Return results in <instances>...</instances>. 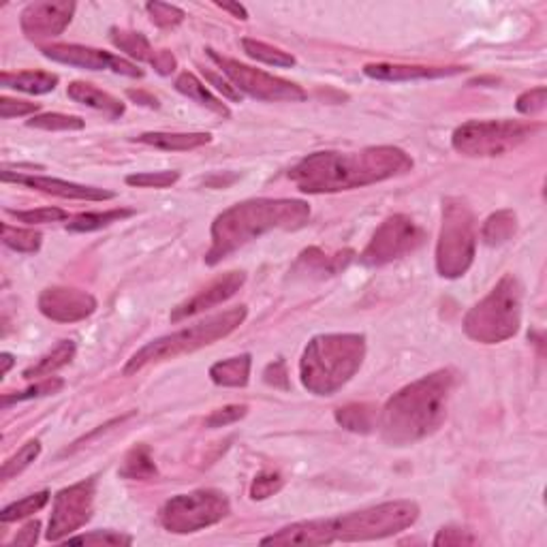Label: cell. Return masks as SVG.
Masks as SVG:
<instances>
[{
  "label": "cell",
  "instance_id": "6da1fadb",
  "mask_svg": "<svg viewBox=\"0 0 547 547\" xmlns=\"http://www.w3.org/2000/svg\"><path fill=\"white\" fill-rule=\"evenodd\" d=\"M413 159L393 145H374L357 152H314L291 169L289 178L302 193L323 194L351 191L404 175Z\"/></svg>",
  "mask_w": 547,
  "mask_h": 547
},
{
  "label": "cell",
  "instance_id": "7a4b0ae2",
  "mask_svg": "<svg viewBox=\"0 0 547 547\" xmlns=\"http://www.w3.org/2000/svg\"><path fill=\"white\" fill-rule=\"evenodd\" d=\"M455 385L452 370H436L393 393L379 417L381 436L392 447H406L428 439L447 417Z\"/></svg>",
  "mask_w": 547,
  "mask_h": 547
},
{
  "label": "cell",
  "instance_id": "3957f363",
  "mask_svg": "<svg viewBox=\"0 0 547 547\" xmlns=\"http://www.w3.org/2000/svg\"><path fill=\"white\" fill-rule=\"evenodd\" d=\"M310 218V205L302 199H251L231 205L212 223V246L205 264L216 265L248 242L274 229H302Z\"/></svg>",
  "mask_w": 547,
  "mask_h": 547
},
{
  "label": "cell",
  "instance_id": "277c9868",
  "mask_svg": "<svg viewBox=\"0 0 547 547\" xmlns=\"http://www.w3.org/2000/svg\"><path fill=\"white\" fill-rule=\"evenodd\" d=\"M366 338L362 333H323L313 338L300 360L302 385L314 396H333L362 368Z\"/></svg>",
  "mask_w": 547,
  "mask_h": 547
},
{
  "label": "cell",
  "instance_id": "5b68a950",
  "mask_svg": "<svg viewBox=\"0 0 547 547\" xmlns=\"http://www.w3.org/2000/svg\"><path fill=\"white\" fill-rule=\"evenodd\" d=\"M248 310L246 306H238L224 310L221 314L208 317L205 321H199L184 330L169 333V336L156 338L137 351L135 355L126 362L124 374L131 376L139 373V370L152 366V363H161L167 360H175L180 355L194 353V351L204 349V346L214 344L216 340L227 338L231 332H235L246 321Z\"/></svg>",
  "mask_w": 547,
  "mask_h": 547
},
{
  "label": "cell",
  "instance_id": "8992f818",
  "mask_svg": "<svg viewBox=\"0 0 547 547\" xmlns=\"http://www.w3.org/2000/svg\"><path fill=\"white\" fill-rule=\"evenodd\" d=\"M522 323V284L513 274L502 276L494 289L464 317L466 336L482 344L513 338Z\"/></svg>",
  "mask_w": 547,
  "mask_h": 547
},
{
  "label": "cell",
  "instance_id": "52a82bcc",
  "mask_svg": "<svg viewBox=\"0 0 547 547\" xmlns=\"http://www.w3.org/2000/svg\"><path fill=\"white\" fill-rule=\"evenodd\" d=\"M477 224L466 202L449 197L443 202V224L436 244V270L443 278H460L475 261Z\"/></svg>",
  "mask_w": 547,
  "mask_h": 547
},
{
  "label": "cell",
  "instance_id": "ba28073f",
  "mask_svg": "<svg viewBox=\"0 0 547 547\" xmlns=\"http://www.w3.org/2000/svg\"><path fill=\"white\" fill-rule=\"evenodd\" d=\"M419 518V504L413 501H392L374 507L338 515L332 520L336 541H376L406 531Z\"/></svg>",
  "mask_w": 547,
  "mask_h": 547
},
{
  "label": "cell",
  "instance_id": "9c48e42d",
  "mask_svg": "<svg viewBox=\"0 0 547 547\" xmlns=\"http://www.w3.org/2000/svg\"><path fill=\"white\" fill-rule=\"evenodd\" d=\"M539 129V124L515 120H468L453 131L452 145L471 159H488L515 150Z\"/></svg>",
  "mask_w": 547,
  "mask_h": 547
},
{
  "label": "cell",
  "instance_id": "30bf717a",
  "mask_svg": "<svg viewBox=\"0 0 547 547\" xmlns=\"http://www.w3.org/2000/svg\"><path fill=\"white\" fill-rule=\"evenodd\" d=\"M231 513L229 498L216 490H194L178 494L161 507L159 520L165 531L188 534L223 522Z\"/></svg>",
  "mask_w": 547,
  "mask_h": 547
},
{
  "label": "cell",
  "instance_id": "8fae6325",
  "mask_svg": "<svg viewBox=\"0 0 547 547\" xmlns=\"http://www.w3.org/2000/svg\"><path fill=\"white\" fill-rule=\"evenodd\" d=\"M425 242V231L413 221L411 216L393 214L381 223L374 231L373 240L360 254L363 265H387L392 261L403 259L406 254L415 253Z\"/></svg>",
  "mask_w": 547,
  "mask_h": 547
},
{
  "label": "cell",
  "instance_id": "7c38bea8",
  "mask_svg": "<svg viewBox=\"0 0 547 547\" xmlns=\"http://www.w3.org/2000/svg\"><path fill=\"white\" fill-rule=\"evenodd\" d=\"M205 52H208L210 60H214V63L221 66V71L229 77V82L234 84L240 93L253 96V99L267 101V103L306 101V93H303L297 84L281 80V77H274L265 71L253 69V66L242 65L234 58L221 56V54H216L214 50H205Z\"/></svg>",
  "mask_w": 547,
  "mask_h": 547
},
{
  "label": "cell",
  "instance_id": "4fadbf2b",
  "mask_svg": "<svg viewBox=\"0 0 547 547\" xmlns=\"http://www.w3.org/2000/svg\"><path fill=\"white\" fill-rule=\"evenodd\" d=\"M94 494H96V479H86L69 488L60 490L54 496V509L50 518V528L45 537L50 541L69 539L73 532L86 526V522L93 518L94 509Z\"/></svg>",
  "mask_w": 547,
  "mask_h": 547
},
{
  "label": "cell",
  "instance_id": "5bb4252c",
  "mask_svg": "<svg viewBox=\"0 0 547 547\" xmlns=\"http://www.w3.org/2000/svg\"><path fill=\"white\" fill-rule=\"evenodd\" d=\"M44 56L54 60V63L69 65V66H80V69L88 71H114L120 75L129 77H142L144 71L137 69V65L123 60L112 54L94 50V47L86 45H75V44H58V45H47L44 47Z\"/></svg>",
  "mask_w": 547,
  "mask_h": 547
},
{
  "label": "cell",
  "instance_id": "9a60e30c",
  "mask_svg": "<svg viewBox=\"0 0 547 547\" xmlns=\"http://www.w3.org/2000/svg\"><path fill=\"white\" fill-rule=\"evenodd\" d=\"M41 314L58 323L84 321L96 310V300L86 291L69 287H47L39 295Z\"/></svg>",
  "mask_w": 547,
  "mask_h": 547
},
{
  "label": "cell",
  "instance_id": "2e32d148",
  "mask_svg": "<svg viewBox=\"0 0 547 547\" xmlns=\"http://www.w3.org/2000/svg\"><path fill=\"white\" fill-rule=\"evenodd\" d=\"M75 14V3H33L22 11L20 26L33 41L58 36L69 26Z\"/></svg>",
  "mask_w": 547,
  "mask_h": 547
},
{
  "label": "cell",
  "instance_id": "e0dca14e",
  "mask_svg": "<svg viewBox=\"0 0 547 547\" xmlns=\"http://www.w3.org/2000/svg\"><path fill=\"white\" fill-rule=\"evenodd\" d=\"M3 182H15V184L35 188V191L56 194L63 199H82V202H107L114 199L115 193L105 191V188L96 186H84L75 184V182H66L60 178H50V175H22V174H11L9 169H5L0 174Z\"/></svg>",
  "mask_w": 547,
  "mask_h": 547
},
{
  "label": "cell",
  "instance_id": "ac0fdd59",
  "mask_svg": "<svg viewBox=\"0 0 547 547\" xmlns=\"http://www.w3.org/2000/svg\"><path fill=\"white\" fill-rule=\"evenodd\" d=\"M246 283V274L244 272H229L224 276L216 278L214 283H210L208 287L199 291L197 295H193L191 300L182 302L180 306H175L172 310V321L178 323L182 319L194 317V314L205 313V310L218 306V303L227 302L234 297L238 291L242 289V284Z\"/></svg>",
  "mask_w": 547,
  "mask_h": 547
},
{
  "label": "cell",
  "instance_id": "d6986e66",
  "mask_svg": "<svg viewBox=\"0 0 547 547\" xmlns=\"http://www.w3.org/2000/svg\"><path fill=\"white\" fill-rule=\"evenodd\" d=\"M336 541L332 531V520H310L295 522L284 526L270 537L261 539L264 545H330Z\"/></svg>",
  "mask_w": 547,
  "mask_h": 547
},
{
  "label": "cell",
  "instance_id": "ffe728a7",
  "mask_svg": "<svg viewBox=\"0 0 547 547\" xmlns=\"http://www.w3.org/2000/svg\"><path fill=\"white\" fill-rule=\"evenodd\" d=\"M464 66H419V65H366L363 73L381 82H411V80H439V77L460 75Z\"/></svg>",
  "mask_w": 547,
  "mask_h": 547
},
{
  "label": "cell",
  "instance_id": "44dd1931",
  "mask_svg": "<svg viewBox=\"0 0 547 547\" xmlns=\"http://www.w3.org/2000/svg\"><path fill=\"white\" fill-rule=\"evenodd\" d=\"M351 259H353V253L351 251L327 254L325 251H321V248H306V251L300 254V259H297L291 274H300L303 278L336 276V274H340L349 265Z\"/></svg>",
  "mask_w": 547,
  "mask_h": 547
},
{
  "label": "cell",
  "instance_id": "7402d4cb",
  "mask_svg": "<svg viewBox=\"0 0 547 547\" xmlns=\"http://www.w3.org/2000/svg\"><path fill=\"white\" fill-rule=\"evenodd\" d=\"M66 94L69 99L75 103H82V105L99 109V112L107 114L109 118H120L124 114V105L120 103L115 96L103 93V90L94 88L93 84L86 82H71L69 88H66Z\"/></svg>",
  "mask_w": 547,
  "mask_h": 547
},
{
  "label": "cell",
  "instance_id": "603a6c76",
  "mask_svg": "<svg viewBox=\"0 0 547 547\" xmlns=\"http://www.w3.org/2000/svg\"><path fill=\"white\" fill-rule=\"evenodd\" d=\"M135 142L167 152H186L212 142L210 133H142Z\"/></svg>",
  "mask_w": 547,
  "mask_h": 547
},
{
  "label": "cell",
  "instance_id": "cb8c5ba5",
  "mask_svg": "<svg viewBox=\"0 0 547 547\" xmlns=\"http://www.w3.org/2000/svg\"><path fill=\"white\" fill-rule=\"evenodd\" d=\"M0 84H3V88L20 90V93L26 94H47L58 86V75L45 71H5L3 75H0Z\"/></svg>",
  "mask_w": 547,
  "mask_h": 547
},
{
  "label": "cell",
  "instance_id": "d4e9b609",
  "mask_svg": "<svg viewBox=\"0 0 547 547\" xmlns=\"http://www.w3.org/2000/svg\"><path fill=\"white\" fill-rule=\"evenodd\" d=\"M374 404L368 403H353L340 406L336 411V422L343 425L344 430L357 434H370L379 423V413H376Z\"/></svg>",
  "mask_w": 547,
  "mask_h": 547
},
{
  "label": "cell",
  "instance_id": "484cf974",
  "mask_svg": "<svg viewBox=\"0 0 547 547\" xmlns=\"http://www.w3.org/2000/svg\"><path fill=\"white\" fill-rule=\"evenodd\" d=\"M253 360L251 355H238L231 360L218 362L210 368V376L216 385L221 387H246L248 376H251Z\"/></svg>",
  "mask_w": 547,
  "mask_h": 547
},
{
  "label": "cell",
  "instance_id": "4316f807",
  "mask_svg": "<svg viewBox=\"0 0 547 547\" xmlns=\"http://www.w3.org/2000/svg\"><path fill=\"white\" fill-rule=\"evenodd\" d=\"M73 357H75V343L73 340H63L58 343L50 353H45L39 362L33 363V366L24 370V379L33 381V379H41V376H50L56 370L65 368L66 363H71Z\"/></svg>",
  "mask_w": 547,
  "mask_h": 547
},
{
  "label": "cell",
  "instance_id": "83f0119b",
  "mask_svg": "<svg viewBox=\"0 0 547 547\" xmlns=\"http://www.w3.org/2000/svg\"><path fill=\"white\" fill-rule=\"evenodd\" d=\"M175 90L188 96V99H193L194 103H199V105L208 107L210 112L223 115V118H227L229 115V107L224 105L223 101H218L216 96L193 75V73H182V75H178V80H175Z\"/></svg>",
  "mask_w": 547,
  "mask_h": 547
},
{
  "label": "cell",
  "instance_id": "f1b7e54d",
  "mask_svg": "<svg viewBox=\"0 0 547 547\" xmlns=\"http://www.w3.org/2000/svg\"><path fill=\"white\" fill-rule=\"evenodd\" d=\"M120 477L135 479V482H148V479L156 477V466L148 445H135L126 453L123 468H120Z\"/></svg>",
  "mask_w": 547,
  "mask_h": 547
},
{
  "label": "cell",
  "instance_id": "f546056e",
  "mask_svg": "<svg viewBox=\"0 0 547 547\" xmlns=\"http://www.w3.org/2000/svg\"><path fill=\"white\" fill-rule=\"evenodd\" d=\"M515 231H518V216L512 210H501L485 221L482 238L488 246H498L512 240Z\"/></svg>",
  "mask_w": 547,
  "mask_h": 547
},
{
  "label": "cell",
  "instance_id": "4dcf8cb0",
  "mask_svg": "<svg viewBox=\"0 0 547 547\" xmlns=\"http://www.w3.org/2000/svg\"><path fill=\"white\" fill-rule=\"evenodd\" d=\"M133 214H135V210L126 208H115L107 212H86V214L75 216L71 223H66V229L73 231V234H90V231L109 227L112 223H118Z\"/></svg>",
  "mask_w": 547,
  "mask_h": 547
},
{
  "label": "cell",
  "instance_id": "1f68e13d",
  "mask_svg": "<svg viewBox=\"0 0 547 547\" xmlns=\"http://www.w3.org/2000/svg\"><path fill=\"white\" fill-rule=\"evenodd\" d=\"M109 36H112V44L118 47L120 52L129 54L131 58L142 60V63H150L154 60V50H152L150 41L145 39L142 33H129V30H120V28H112L109 30Z\"/></svg>",
  "mask_w": 547,
  "mask_h": 547
},
{
  "label": "cell",
  "instance_id": "d6a6232c",
  "mask_svg": "<svg viewBox=\"0 0 547 547\" xmlns=\"http://www.w3.org/2000/svg\"><path fill=\"white\" fill-rule=\"evenodd\" d=\"M242 50L246 52V56H251L253 60H259V63L272 65V66H293L295 58L291 54L278 50V47L267 45L264 41L257 39H242Z\"/></svg>",
  "mask_w": 547,
  "mask_h": 547
},
{
  "label": "cell",
  "instance_id": "836d02e7",
  "mask_svg": "<svg viewBox=\"0 0 547 547\" xmlns=\"http://www.w3.org/2000/svg\"><path fill=\"white\" fill-rule=\"evenodd\" d=\"M47 502H50V492L47 490L36 492V494H30L26 498H22V501L5 507L3 512H0V522H3V524H11V522L28 518V515L41 512Z\"/></svg>",
  "mask_w": 547,
  "mask_h": 547
},
{
  "label": "cell",
  "instance_id": "e575fe53",
  "mask_svg": "<svg viewBox=\"0 0 547 547\" xmlns=\"http://www.w3.org/2000/svg\"><path fill=\"white\" fill-rule=\"evenodd\" d=\"M3 242L11 251L17 253H36L41 248V234L35 229H20L3 224Z\"/></svg>",
  "mask_w": 547,
  "mask_h": 547
},
{
  "label": "cell",
  "instance_id": "d590c367",
  "mask_svg": "<svg viewBox=\"0 0 547 547\" xmlns=\"http://www.w3.org/2000/svg\"><path fill=\"white\" fill-rule=\"evenodd\" d=\"M30 129H41V131H82L84 120L77 115H66V114H39L26 123Z\"/></svg>",
  "mask_w": 547,
  "mask_h": 547
},
{
  "label": "cell",
  "instance_id": "8d00e7d4",
  "mask_svg": "<svg viewBox=\"0 0 547 547\" xmlns=\"http://www.w3.org/2000/svg\"><path fill=\"white\" fill-rule=\"evenodd\" d=\"M41 453V443L39 441H30L24 445L20 452L15 455H11V458L3 464V472H0V477H3V482H9L11 477L20 475L24 468H28L33 462L39 458Z\"/></svg>",
  "mask_w": 547,
  "mask_h": 547
},
{
  "label": "cell",
  "instance_id": "74e56055",
  "mask_svg": "<svg viewBox=\"0 0 547 547\" xmlns=\"http://www.w3.org/2000/svg\"><path fill=\"white\" fill-rule=\"evenodd\" d=\"M65 387L63 379H45L36 385L24 389L20 393H5L3 396V409H9L11 404L15 403H24V400H33V398H41V396H50V393H58L60 389Z\"/></svg>",
  "mask_w": 547,
  "mask_h": 547
},
{
  "label": "cell",
  "instance_id": "f35d334b",
  "mask_svg": "<svg viewBox=\"0 0 547 547\" xmlns=\"http://www.w3.org/2000/svg\"><path fill=\"white\" fill-rule=\"evenodd\" d=\"M145 11H148L152 24L159 28H174L184 22L186 17L184 11L167 3H148L145 5Z\"/></svg>",
  "mask_w": 547,
  "mask_h": 547
},
{
  "label": "cell",
  "instance_id": "ab89813d",
  "mask_svg": "<svg viewBox=\"0 0 547 547\" xmlns=\"http://www.w3.org/2000/svg\"><path fill=\"white\" fill-rule=\"evenodd\" d=\"M180 180V172H144L126 175V184L137 188H169Z\"/></svg>",
  "mask_w": 547,
  "mask_h": 547
},
{
  "label": "cell",
  "instance_id": "60d3db41",
  "mask_svg": "<svg viewBox=\"0 0 547 547\" xmlns=\"http://www.w3.org/2000/svg\"><path fill=\"white\" fill-rule=\"evenodd\" d=\"M7 214L17 218L20 223L26 224H45V223H58L65 221L66 212L60 208H39V210H7Z\"/></svg>",
  "mask_w": 547,
  "mask_h": 547
},
{
  "label": "cell",
  "instance_id": "b9f144b4",
  "mask_svg": "<svg viewBox=\"0 0 547 547\" xmlns=\"http://www.w3.org/2000/svg\"><path fill=\"white\" fill-rule=\"evenodd\" d=\"M284 485V479L278 475V472L265 471L261 472V475L254 477V482L251 485V498L253 501H265V498H270L276 494V492H281Z\"/></svg>",
  "mask_w": 547,
  "mask_h": 547
},
{
  "label": "cell",
  "instance_id": "7bdbcfd3",
  "mask_svg": "<svg viewBox=\"0 0 547 547\" xmlns=\"http://www.w3.org/2000/svg\"><path fill=\"white\" fill-rule=\"evenodd\" d=\"M69 543H82V545H131L133 539L129 534L115 532V531H96L88 534H80V537H69Z\"/></svg>",
  "mask_w": 547,
  "mask_h": 547
},
{
  "label": "cell",
  "instance_id": "ee69618b",
  "mask_svg": "<svg viewBox=\"0 0 547 547\" xmlns=\"http://www.w3.org/2000/svg\"><path fill=\"white\" fill-rule=\"evenodd\" d=\"M477 541L479 539L475 537V534H471V531L447 526V528H441L433 543L436 547H455V545H475Z\"/></svg>",
  "mask_w": 547,
  "mask_h": 547
},
{
  "label": "cell",
  "instance_id": "f6af8a7d",
  "mask_svg": "<svg viewBox=\"0 0 547 547\" xmlns=\"http://www.w3.org/2000/svg\"><path fill=\"white\" fill-rule=\"evenodd\" d=\"M545 99H547V90L543 86H539V88H532V90H526V93H522L518 96L515 107H518L520 114L534 115V114L543 112Z\"/></svg>",
  "mask_w": 547,
  "mask_h": 547
},
{
  "label": "cell",
  "instance_id": "bcb514c9",
  "mask_svg": "<svg viewBox=\"0 0 547 547\" xmlns=\"http://www.w3.org/2000/svg\"><path fill=\"white\" fill-rule=\"evenodd\" d=\"M246 406L244 404H231L224 406V409H218L212 413V415L205 419V428H224V425L240 422L242 417H246Z\"/></svg>",
  "mask_w": 547,
  "mask_h": 547
},
{
  "label": "cell",
  "instance_id": "7dc6e473",
  "mask_svg": "<svg viewBox=\"0 0 547 547\" xmlns=\"http://www.w3.org/2000/svg\"><path fill=\"white\" fill-rule=\"evenodd\" d=\"M35 112H39V103L15 101V99H7V96L0 99V115H3L5 120L15 118V115H28Z\"/></svg>",
  "mask_w": 547,
  "mask_h": 547
},
{
  "label": "cell",
  "instance_id": "c3c4849f",
  "mask_svg": "<svg viewBox=\"0 0 547 547\" xmlns=\"http://www.w3.org/2000/svg\"><path fill=\"white\" fill-rule=\"evenodd\" d=\"M264 381L272 387L289 389V373H287V363H284V360L270 363L264 373Z\"/></svg>",
  "mask_w": 547,
  "mask_h": 547
},
{
  "label": "cell",
  "instance_id": "681fc988",
  "mask_svg": "<svg viewBox=\"0 0 547 547\" xmlns=\"http://www.w3.org/2000/svg\"><path fill=\"white\" fill-rule=\"evenodd\" d=\"M204 75H205V80H208L212 84V86H216L218 93H223L224 96H227V99H231V101H242V93H240L238 88L234 86V84L221 80V77H218L216 73L205 71V69H204Z\"/></svg>",
  "mask_w": 547,
  "mask_h": 547
},
{
  "label": "cell",
  "instance_id": "f907efd6",
  "mask_svg": "<svg viewBox=\"0 0 547 547\" xmlns=\"http://www.w3.org/2000/svg\"><path fill=\"white\" fill-rule=\"evenodd\" d=\"M175 56L169 50H161L154 54V60H152V66L161 73V75H172L175 71Z\"/></svg>",
  "mask_w": 547,
  "mask_h": 547
},
{
  "label": "cell",
  "instance_id": "816d5d0a",
  "mask_svg": "<svg viewBox=\"0 0 547 547\" xmlns=\"http://www.w3.org/2000/svg\"><path fill=\"white\" fill-rule=\"evenodd\" d=\"M39 528H41L39 522H30L28 526L22 528L20 534H17L11 545H28V547L35 545L36 539H39Z\"/></svg>",
  "mask_w": 547,
  "mask_h": 547
},
{
  "label": "cell",
  "instance_id": "f5cc1de1",
  "mask_svg": "<svg viewBox=\"0 0 547 547\" xmlns=\"http://www.w3.org/2000/svg\"><path fill=\"white\" fill-rule=\"evenodd\" d=\"M126 94H129V99L139 103V105H145V107H152V109L159 107V101H156V96L144 93V90H129Z\"/></svg>",
  "mask_w": 547,
  "mask_h": 547
},
{
  "label": "cell",
  "instance_id": "db71d44e",
  "mask_svg": "<svg viewBox=\"0 0 547 547\" xmlns=\"http://www.w3.org/2000/svg\"><path fill=\"white\" fill-rule=\"evenodd\" d=\"M216 7H221L223 11H229V14L240 17V20H248V11L238 3H216Z\"/></svg>",
  "mask_w": 547,
  "mask_h": 547
},
{
  "label": "cell",
  "instance_id": "11a10c76",
  "mask_svg": "<svg viewBox=\"0 0 547 547\" xmlns=\"http://www.w3.org/2000/svg\"><path fill=\"white\" fill-rule=\"evenodd\" d=\"M0 362H3V368H0V376H5L11 370V366H14V355L3 353V355H0Z\"/></svg>",
  "mask_w": 547,
  "mask_h": 547
}]
</instances>
